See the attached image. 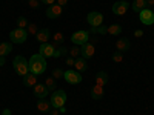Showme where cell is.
I'll use <instances>...</instances> for the list:
<instances>
[{
	"label": "cell",
	"mask_w": 154,
	"mask_h": 115,
	"mask_svg": "<svg viewBox=\"0 0 154 115\" xmlns=\"http://www.w3.org/2000/svg\"><path fill=\"white\" fill-rule=\"evenodd\" d=\"M28 68H29V72L31 74L42 75L46 71V60H45V57L40 55V54L31 55V58L28 60Z\"/></svg>",
	"instance_id": "6da1fadb"
},
{
	"label": "cell",
	"mask_w": 154,
	"mask_h": 115,
	"mask_svg": "<svg viewBox=\"0 0 154 115\" xmlns=\"http://www.w3.org/2000/svg\"><path fill=\"white\" fill-rule=\"evenodd\" d=\"M12 66H14V69H16V74L20 75V77H25V75L29 72L28 60L25 58L23 55H16L14 60H12Z\"/></svg>",
	"instance_id": "7a4b0ae2"
},
{
	"label": "cell",
	"mask_w": 154,
	"mask_h": 115,
	"mask_svg": "<svg viewBox=\"0 0 154 115\" xmlns=\"http://www.w3.org/2000/svg\"><path fill=\"white\" fill-rule=\"evenodd\" d=\"M66 98H68V97H66V92H65V91H62V89H56V91L53 92V95H51V98H49L51 106L56 108V109L65 106Z\"/></svg>",
	"instance_id": "3957f363"
},
{
	"label": "cell",
	"mask_w": 154,
	"mask_h": 115,
	"mask_svg": "<svg viewBox=\"0 0 154 115\" xmlns=\"http://www.w3.org/2000/svg\"><path fill=\"white\" fill-rule=\"evenodd\" d=\"M28 38V31L26 29H22V28H16L9 32V40L11 43H16V45H22L26 42Z\"/></svg>",
	"instance_id": "277c9868"
},
{
	"label": "cell",
	"mask_w": 154,
	"mask_h": 115,
	"mask_svg": "<svg viewBox=\"0 0 154 115\" xmlns=\"http://www.w3.org/2000/svg\"><path fill=\"white\" fill-rule=\"evenodd\" d=\"M86 22L91 28H97V26H100V25H103V16H102V12L91 11L86 16Z\"/></svg>",
	"instance_id": "5b68a950"
},
{
	"label": "cell",
	"mask_w": 154,
	"mask_h": 115,
	"mask_svg": "<svg viewBox=\"0 0 154 115\" xmlns=\"http://www.w3.org/2000/svg\"><path fill=\"white\" fill-rule=\"evenodd\" d=\"M71 42L77 46H82V45L88 43L89 42V32L88 31H75L71 35Z\"/></svg>",
	"instance_id": "8992f818"
},
{
	"label": "cell",
	"mask_w": 154,
	"mask_h": 115,
	"mask_svg": "<svg viewBox=\"0 0 154 115\" xmlns=\"http://www.w3.org/2000/svg\"><path fill=\"white\" fill-rule=\"evenodd\" d=\"M139 19H140V22H142L143 25H146V26L154 25V12H152V9H149V8L142 9L139 12Z\"/></svg>",
	"instance_id": "52a82bcc"
},
{
	"label": "cell",
	"mask_w": 154,
	"mask_h": 115,
	"mask_svg": "<svg viewBox=\"0 0 154 115\" xmlns=\"http://www.w3.org/2000/svg\"><path fill=\"white\" fill-rule=\"evenodd\" d=\"M56 51L57 48L53 43H42L40 45V55H43L45 58H51V57H56Z\"/></svg>",
	"instance_id": "ba28073f"
},
{
	"label": "cell",
	"mask_w": 154,
	"mask_h": 115,
	"mask_svg": "<svg viewBox=\"0 0 154 115\" xmlns=\"http://www.w3.org/2000/svg\"><path fill=\"white\" fill-rule=\"evenodd\" d=\"M94 54H96V46H94V43H85V45H82L80 46V57H83L85 60L86 58H93L94 57Z\"/></svg>",
	"instance_id": "9c48e42d"
},
{
	"label": "cell",
	"mask_w": 154,
	"mask_h": 115,
	"mask_svg": "<svg viewBox=\"0 0 154 115\" xmlns=\"http://www.w3.org/2000/svg\"><path fill=\"white\" fill-rule=\"evenodd\" d=\"M63 78H65L69 84H79V83H82V75H80V72H77V71H65Z\"/></svg>",
	"instance_id": "30bf717a"
},
{
	"label": "cell",
	"mask_w": 154,
	"mask_h": 115,
	"mask_svg": "<svg viewBox=\"0 0 154 115\" xmlns=\"http://www.w3.org/2000/svg\"><path fill=\"white\" fill-rule=\"evenodd\" d=\"M128 8H130V3H128L126 0L114 2V5H112V12H114L116 16H123V14H126Z\"/></svg>",
	"instance_id": "8fae6325"
},
{
	"label": "cell",
	"mask_w": 154,
	"mask_h": 115,
	"mask_svg": "<svg viewBox=\"0 0 154 115\" xmlns=\"http://www.w3.org/2000/svg\"><path fill=\"white\" fill-rule=\"evenodd\" d=\"M62 6H59L57 3H54V5H51V6H48V9H46V17L48 19H51V20H54V19H59L60 16H62Z\"/></svg>",
	"instance_id": "7c38bea8"
},
{
	"label": "cell",
	"mask_w": 154,
	"mask_h": 115,
	"mask_svg": "<svg viewBox=\"0 0 154 115\" xmlns=\"http://www.w3.org/2000/svg\"><path fill=\"white\" fill-rule=\"evenodd\" d=\"M51 37H53L51 31H49V29H46V28H43V29H38V32L35 34V40L42 45V43H48Z\"/></svg>",
	"instance_id": "4fadbf2b"
},
{
	"label": "cell",
	"mask_w": 154,
	"mask_h": 115,
	"mask_svg": "<svg viewBox=\"0 0 154 115\" xmlns=\"http://www.w3.org/2000/svg\"><path fill=\"white\" fill-rule=\"evenodd\" d=\"M48 94H49V91H48V87L45 86V83H37V84L34 86V95H35L38 100L46 98Z\"/></svg>",
	"instance_id": "5bb4252c"
},
{
	"label": "cell",
	"mask_w": 154,
	"mask_h": 115,
	"mask_svg": "<svg viewBox=\"0 0 154 115\" xmlns=\"http://www.w3.org/2000/svg\"><path fill=\"white\" fill-rule=\"evenodd\" d=\"M116 48H117V51H120V52H126V51H130V48H131L130 38H126V37L119 38L117 43H116Z\"/></svg>",
	"instance_id": "9a60e30c"
},
{
	"label": "cell",
	"mask_w": 154,
	"mask_h": 115,
	"mask_svg": "<svg viewBox=\"0 0 154 115\" xmlns=\"http://www.w3.org/2000/svg\"><path fill=\"white\" fill-rule=\"evenodd\" d=\"M105 95V91H103V86H99V84H94L91 87V98L93 100H102Z\"/></svg>",
	"instance_id": "2e32d148"
},
{
	"label": "cell",
	"mask_w": 154,
	"mask_h": 115,
	"mask_svg": "<svg viewBox=\"0 0 154 115\" xmlns=\"http://www.w3.org/2000/svg\"><path fill=\"white\" fill-rule=\"evenodd\" d=\"M74 68H75L77 72H85L88 69V63L83 57H77L75 61H74Z\"/></svg>",
	"instance_id": "e0dca14e"
},
{
	"label": "cell",
	"mask_w": 154,
	"mask_h": 115,
	"mask_svg": "<svg viewBox=\"0 0 154 115\" xmlns=\"http://www.w3.org/2000/svg\"><path fill=\"white\" fill-rule=\"evenodd\" d=\"M23 84L26 86V87H34L35 84H37V75H34V74H31V72H28L26 75L23 77Z\"/></svg>",
	"instance_id": "ac0fdd59"
},
{
	"label": "cell",
	"mask_w": 154,
	"mask_h": 115,
	"mask_svg": "<svg viewBox=\"0 0 154 115\" xmlns=\"http://www.w3.org/2000/svg\"><path fill=\"white\" fill-rule=\"evenodd\" d=\"M108 83V74L105 71H99L96 74V84L99 86H105Z\"/></svg>",
	"instance_id": "d6986e66"
},
{
	"label": "cell",
	"mask_w": 154,
	"mask_h": 115,
	"mask_svg": "<svg viewBox=\"0 0 154 115\" xmlns=\"http://www.w3.org/2000/svg\"><path fill=\"white\" fill-rule=\"evenodd\" d=\"M51 101H48V100H45V98H42V100H38L37 101V109L40 111V112H49L51 111Z\"/></svg>",
	"instance_id": "ffe728a7"
},
{
	"label": "cell",
	"mask_w": 154,
	"mask_h": 115,
	"mask_svg": "<svg viewBox=\"0 0 154 115\" xmlns=\"http://www.w3.org/2000/svg\"><path fill=\"white\" fill-rule=\"evenodd\" d=\"M12 51V43L11 42H3L0 43V57H6Z\"/></svg>",
	"instance_id": "44dd1931"
},
{
	"label": "cell",
	"mask_w": 154,
	"mask_h": 115,
	"mask_svg": "<svg viewBox=\"0 0 154 115\" xmlns=\"http://www.w3.org/2000/svg\"><path fill=\"white\" fill-rule=\"evenodd\" d=\"M146 8V0H134L133 5H131V9L134 12H140L142 9Z\"/></svg>",
	"instance_id": "7402d4cb"
},
{
	"label": "cell",
	"mask_w": 154,
	"mask_h": 115,
	"mask_svg": "<svg viewBox=\"0 0 154 115\" xmlns=\"http://www.w3.org/2000/svg\"><path fill=\"white\" fill-rule=\"evenodd\" d=\"M63 43H65V37H63L62 32H56V34H53V45H54L56 48L62 46Z\"/></svg>",
	"instance_id": "603a6c76"
},
{
	"label": "cell",
	"mask_w": 154,
	"mask_h": 115,
	"mask_svg": "<svg viewBox=\"0 0 154 115\" xmlns=\"http://www.w3.org/2000/svg\"><path fill=\"white\" fill-rule=\"evenodd\" d=\"M57 80L56 78H53V77H48V78L45 80V86L48 87V91H56V89H57V83H56Z\"/></svg>",
	"instance_id": "cb8c5ba5"
},
{
	"label": "cell",
	"mask_w": 154,
	"mask_h": 115,
	"mask_svg": "<svg viewBox=\"0 0 154 115\" xmlns=\"http://www.w3.org/2000/svg\"><path fill=\"white\" fill-rule=\"evenodd\" d=\"M91 32L93 34H99V35H106L108 34V26L100 25V26H97V28H91Z\"/></svg>",
	"instance_id": "d4e9b609"
},
{
	"label": "cell",
	"mask_w": 154,
	"mask_h": 115,
	"mask_svg": "<svg viewBox=\"0 0 154 115\" xmlns=\"http://www.w3.org/2000/svg\"><path fill=\"white\" fill-rule=\"evenodd\" d=\"M108 34L109 35H119V34H122V26H120V25H111V26H108Z\"/></svg>",
	"instance_id": "484cf974"
},
{
	"label": "cell",
	"mask_w": 154,
	"mask_h": 115,
	"mask_svg": "<svg viewBox=\"0 0 154 115\" xmlns=\"http://www.w3.org/2000/svg\"><path fill=\"white\" fill-rule=\"evenodd\" d=\"M26 31H28V35H34L38 32V26L35 23H28V26H26Z\"/></svg>",
	"instance_id": "4316f807"
},
{
	"label": "cell",
	"mask_w": 154,
	"mask_h": 115,
	"mask_svg": "<svg viewBox=\"0 0 154 115\" xmlns=\"http://www.w3.org/2000/svg\"><path fill=\"white\" fill-rule=\"evenodd\" d=\"M69 57H72V58L80 57V48L77 46V45H74V46L69 49Z\"/></svg>",
	"instance_id": "83f0119b"
},
{
	"label": "cell",
	"mask_w": 154,
	"mask_h": 115,
	"mask_svg": "<svg viewBox=\"0 0 154 115\" xmlns=\"http://www.w3.org/2000/svg\"><path fill=\"white\" fill-rule=\"evenodd\" d=\"M63 75H65V71L63 69H60V68H57V69H54L53 71V78H56V80H60V78H63Z\"/></svg>",
	"instance_id": "f1b7e54d"
},
{
	"label": "cell",
	"mask_w": 154,
	"mask_h": 115,
	"mask_svg": "<svg viewBox=\"0 0 154 115\" xmlns=\"http://www.w3.org/2000/svg\"><path fill=\"white\" fill-rule=\"evenodd\" d=\"M28 26V20L25 17H19L17 19V28H22V29H26Z\"/></svg>",
	"instance_id": "f546056e"
},
{
	"label": "cell",
	"mask_w": 154,
	"mask_h": 115,
	"mask_svg": "<svg viewBox=\"0 0 154 115\" xmlns=\"http://www.w3.org/2000/svg\"><path fill=\"white\" fill-rule=\"evenodd\" d=\"M122 54H123V52H120V51H116V52L112 54V57H111L112 61H114V63H120V61L123 60V55H122Z\"/></svg>",
	"instance_id": "4dcf8cb0"
},
{
	"label": "cell",
	"mask_w": 154,
	"mask_h": 115,
	"mask_svg": "<svg viewBox=\"0 0 154 115\" xmlns=\"http://www.w3.org/2000/svg\"><path fill=\"white\" fill-rule=\"evenodd\" d=\"M40 3H42L40 0H28V6L29 8H34V9L40 6Z\"/></svg>",
	"instance_id": "1f68e13d"
},
{
	"label": "cell",
	"mask_w": 154,
	"mask_h": 115,
	"mask_svg": "<svg viewBox=\"0 0 154 115\" xmlns=\"http://www.w3.org/2000/svg\"><path fill=\"white\" fill-rule=\"evenodd\" d=\"M57 51H59V54H60V57H62V55H66V54L69 52V51H68V49H66L65 46H63V45H62V46H59V48H57Z\"/></svg>",
	"instance_id": "d6a6232c"
},
{
	"label": "cell",
	"mask_w": 154,
	"mask_h": 115,
	"mask_svg": "<svg viewBox=\"0 0 154 115\" xmlns=\"http://www.w3.org/2000/svg\"><path fill=\"white\" fill-rule=\"evenodd\" d=\"M56 2H57V5H59V6H62V8H63V6H65V5L69 2V0H56Z\"/></svg>",
	"instance_id": "836d02e7"
},
{
	"label": "cell",
	"mask_w": 154,
	"mask_h": 115,
	"mask_svg": "<svg viewBox=\"0 0 154 115\" xmlns=\"http://www.w3.org/2000/svg\"><path fill=\"white\" fill-rule=\"evenodd\" d=\"M42 3H45V5H48V6H51V5H54L56 3V0H40Z\"/></svg>",
	"instance_id": "e575fe53"
},
{
	"label": "cell",
	"mask_w": 154,
	"mask_h": 115,
	"mask_svg": "<svg viewBox=\"0 0 154 115\" xmlns=\"http://www.w3.org/2000/svg\"><path fill=\"white\" fill-rule=\"evenodd\" d=\"M142 35H143V31H142V29H136V31H134V37L139 38V37H142Z\"/></svg>",
	"instance_id": "d590c367"
},
{
	"label": "cell",
	"mask_w": 154,
	"mask_h": 115,
	"mask_svg": "<svg viewBox=\"0 0 154 115\" xmlns=\"http://www.w3.org/2000/svg\"><path fill=\"white\" fill-rule=\"evenodd\" d=\"M74 61H75V58L69 57V58H66V65H68V66H74Z\"/></svg>",
	"instance_id": "8d00e7d4"
},
{
	"label": "cell",
	"mask_w": 154,
	"mask_h": 115,
	"mask_svg": "<svg viewBox=\"0 0 154 115\" xmlns=\"http://www.w3.org/2000/svg\"><path fill=\"white\" fill-rule=\"evenodd\" d=\"M60 112H59V109H56V108H53V109H51L49 111V115H59Z\"/></svg>",
	"instance_id": "74e56055"
},
{
	"label": "cell",
	"mask_w": 154,
	"mask_h": 115,
	"mask_svg": "<svg viewBox=\"0 0 154 115\" xmlns=\"http://www.w3.org/2000/svg\"><path fill=\"white\" fill-rule=\"evenodd\" d=\"M154 6V0H146V8H152Z\"/></svg>",
	"instance_id": "f35d334b"
},
{
	"label": "cell",
	"mask_w": 154,
	"mask_h": 115,
	"mask_svg": "<svg viewBox=\"0 0 154 115\" xmlns=\"http://www.w3.org/2000/svg\"><path fill=\"white\" fill-rule=\"evenodd\" d=\"M0 115H11V109H5L2 114H0Z\"/></svg>",
	"instance_id": "ab89813d"
},
{
	"label": "cell",
	"mask_w": 154,
	"mask_h": 115,
	"mask_svg": "<svg viewBox=\"0 0 154 115\" xmlns=\"http://www.w3.org/2000/svg\"><path fill=\"white\" fill-rule=\"evenodd\" d=\"M59 112H60V114H65V112H66V108H63V106L59 108Z\"/></svg>",
	"instance_id": "60d3db41"
},
{
	"label": "cell",
	"mask_w": 154,
	"mask_h": 115,
	"mask_svg": "<svg viewBox=\"0 0 154 115\" xmlns=\"http://www.w3.org/2000/svg\"><path fill=\"white\" fill-rule=\"evenodd\" d=\"M5 65V57H0V66Z\"/></svg>",
	"instance_id": "b9f144b4"
},
{
	"label": "cell",
	"mask_w": 154,
	"mask_h": 115,
	"mask_svg": "<svg viewBox=\"0 0 154 115\" xmlns=\"http://www.w3.org/2000/svg\"><path fill=\"white\" fill-rule=\"evenodd\" d=\"M152 12H154V6H152Z\"/></svg>",
	"instance_id": "7bdbcfd3"
},
{
	"label": "cell",
	"mask_w": 154,
	"mask_h": 115,
	"mask_svg": "<svg viewBox=\"0 0 154 115\" xmlns=\"http://www.w3.org/2000/svg\"><path fill=\"white\" fill-rule=\"evenodd\" d=\"M25 2H28V0H25Z\"/></svg>",
	"instance_id": "ee69618b"
}]
</instances>
